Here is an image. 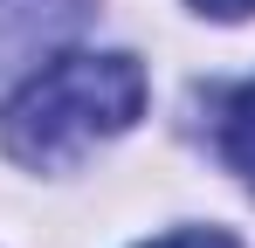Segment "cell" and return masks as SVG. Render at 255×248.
Listing matches in <instances>:
<instances>
[{
	"label": "cell",
	"mask_w": 255,
	"mask_h": 248,
	"mask_svg": "<svg viewBox=\"0 0 255 248\" xmlns=\"http://www.w3.org/2000/svg\"><path fill=\"white\" fill-rule=\"evenodd\" d=\"M138 111H145V69H138V55H125V48L62 55V62H48L42 76H28L14 90L0 145L28 172H69L97 145H111L118 131H131Z\"/></svg>",
	"instance_id": "cell-1"
},
{
	"label": "cell",
	"mask_w": 255,
	"mask_h": 248,
	"mask_svg": "<svg viewBox=\"0 0 255 248\" xmlns=\"http://www.w3.org/2000/svg\"><path fill=\"white\" fill-rule=\"evenodd\" d=\"M90 21V0H0V104H14V90L42 76L48 55Z\"/></svg>",
	"instance_id": "cell-2"
},
{
	"label": "cell",
	"mask_w": 255,
	"mask_h": 248,
	"mask_svg": "<svg viewBox=\"0 0 255 248\" xmlns=\"http://www.w3.org/2000/svg\"><path fill=\"white\" fill-rule=\"evenodd\" d=\"M214 145L228 172H242V186L255 193V83H242L228 104H221V124H214Z\"/></svg>",
	"instance_id": "cell-3"
},
{
	"label": "cell",
	"mask_w": 255,
	"mask_h": 248,
	"mask_svg": "<svg viewBox=\"0 0 255 248\" xmlns=\"http://www.w3.org/2000/svg\"><path fill=\"white\" fill-rule=\"evenodd\" d=\"M145 248H242L235 235H221V228H179V235H159V242Z\"/></svg>",
	"instance_id": "cell-4"
},
{
	"label": "cell",
	"mask_w": 255,
	"mask_h": 248,
	"mask_svg": "<svg viewBox=\"0 0 255 248\" xmlns=\"http://www.w3.org/2000/svg\"><path fill=\"white\" fill-rule=\"evenodd\" d=\"M200 14H214V21H242V14H255V0H193Z\"/></svg>",
	"instance_id": "cell-5"
}]
</instances>
